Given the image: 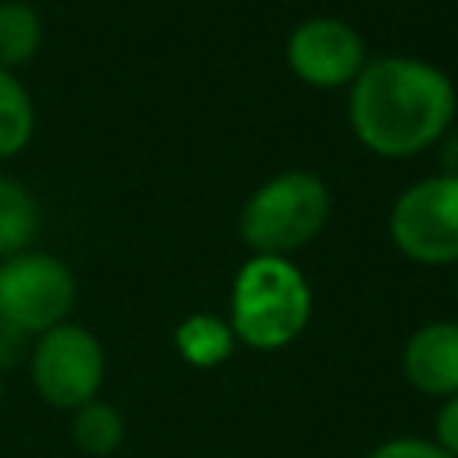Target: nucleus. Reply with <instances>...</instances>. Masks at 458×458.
I'll list each match as a JSON object with an SVG mask.
<instances>
[{"instance_id": "7ed1b4c3", "label": "nucleus", "mask_w": 458, "mask_h": 458, "mask_svg": "<svg viewBox=\"0 0 458 458\" xmlns=\"http://www.w3.org/2000/svg\"><path fill=\"white\" fill-rule=\"evenodd\" d=\"M329 190L311 172H283L258 186L240 211V236L254 254L283 258L308 240L329 218Z\"/></svg>"}, {"instance_id": "9b49d317", "label": "nucleus", "mask_w": 458, "mask_h": 458, "mask_svg": "<svg viewBox=\"0 0 458 458\" xmlns=\"http://www.w3.org/2000/svg\"><path fill=\"white\" fill-rule=\"evenodd\" d=\"M43 43V21L36 7L21 0H4L0 4V68H18L36 57Z\"/></svg>"}, {"instance_id": "dca6fc26", "label": "nucleus", "mask_w": 458, "mask_h": 458, "mask_svg": "<svg viewBox=\"0 0 458 458\" xmlns=\"http://www.w3.org/2000/svg\"><path fill=\"white\" fill-rule=\"evenodd\" d=\"M29 351H32L29 333H21V329L0 322V365H14V361H21Z\"/></svg>"}, {"instance_id": "2eb2a0df", "label": "nucleus", "mask_w": 458, "mask_h": 458, "mask_svg": "<svg viewBox=\"0 0 458 458\" xmlns=\"http://www.w3.org/2000/svg\"><path fill=\"white\" fill-rule=\"evenodd\" d=\"M433 444H437L444 454L458 458V394L440 404L437 422H433Z\"/></svg>"}, {"instance_id": "39448f33", "label": "nucleus", "mask_w": 458, "mask_h": 458, "mask_svg": "<svg viewBox=\"0 0 458 458\" xmlns=\"http://www.w3.org/2000/svg\"><path fill=\"white\" fill-rule=\"evenodd\" d=\"M29 369L32 386L47 404L75 411L93 401L104 383V347L89 329L61 322L32 340Z\"/></svg>"}, {"instance_id": "20e7f679", "label": "nucleus", "mask_w": 458, "mask_h": 458, "mask_svg": "<svg viewBox=\"0 0 458 458\" xmlns=\"http://www.w3.org/2000/svg\"><path fill=\"white\" fill-rule=\"evenodd\" d=\"M75 304V279L54 254L21 250L0 261V322L43 336L61 326Z\"/></svg>"}, {"instance_id": "9d476101", "label": "nucleus", "mask_w": 458, "mask_h": 458, "mask_svg": "<svg viewBox=\"0 0 458 458\" xmlns=\"http://www.w3.org/2000/svg\"><path fill=\"white\" fill-rule=\"evenodd\" d=\"M122 440H125V419L114 404L93 397V401H86L82 408L72 411V444L82 454L107 458L122 447Z\"/></svg>"}, {"instance_id": "0eeeda50", "label": "nucleus", "mask_w": 458, "mask_h": 458, "mask_svg": "<svg viewBox=\"0 0 458 458\" xmlns=\"http://www.w3.org/2000/svg\"><path fill=\"white\" fill-rule=\"evenodd\" d=\"M286 64L308 86H347L365 68V43L340 18H308L286 39Z\"/></svg>"}, {"instance_id": "1a4fd4ad", "label": "nucleus", "mask_w": 458, "mask_h": 458, "mask_svg": "<svg viewBox=\"0 0 458 458\" xmlns=\"http://www.w3.org/2000/svg\"><path fill=\"white\" fill-rule=\"evenodd\" d=\"M236 347V333L229 322L215 318V315H190L186 322H179L175 329V351L182 354V361L197 365V369H215L222 365Z\"/></svg>"}, {"instance_id": "6e6552de", "label": "nucleus", "mask_w": 458, "mask_h": 458, "mask_svg": "<svg viewBox=\"0 0 458 458\" xmlns=\"http://www.w3.org/2000/svg\"><path fill=\"white\" fill-rule=\"evenodd\" d=\"M404 379L429 397L458 394V322H429L415 329L401 354Z\"/></svg>"}, {"instance_id": "f3484780", "label": "nucleus", "mask_w": 458, "mask_h": 458, "mask_svg": "<svg viewBox=\"0 0 458 458\" xmlns=\"http://www.w3.org/2000/svg\"><path fill=\"white\" fill-rule=\"evenodd\" d=\"M0 397H4V383H0Z\"/></svg>"}, {"instance_id": "4468645a", "label": "nucleus", "mask_w": 458, "mask_h": 458, "mask_svg": "<svg viewBox=\"0 0 458 458\" xmlns=\"http://www.w3.org/2000/svg\"><path fill=\"white\" fill-rule=\"evenodd\" d=\"M369 458H451L444 454L433 440H419V437H397V440H386L379 444Z\"/></svg>"}, {"instance_id": "f257e3e1", "label": "nucleus", "mask_w": 458, "mask_h": 458, "mask_svg": "<svg viewBox=\"0 0 458 458\" xmlns=\"http://www.w3.org/2000/svg\"><path fill=\"white\" fill-rule=\"evenodd\" d=\"M351 129L383 157H411L433 147L458 111L451 79L419 57L365 61L351 82Z\"/></svg>"}, {"instance_id": "f8f14e48", "label": "nucleus", "mask_w": 458, "mask_h": 458, "mask_svg": "<svg viewBox=\"0 0 458 458\" xmlns=\"http://www.w3.org/2000/svg\"><path fill=\"white\" fill-rule=\"evenodd\" d=\"M36 200L32 193L14 182V179H0V261L21 254L36 233Z\"/></svg>"}, {"instance_id": "f03ea898", "label": "nucleus", "mask_w": 458, "mask_h": 458, "mask_svg": "<svg viewBox=\"0 0 458 458\" xmlns=\"http://www.w3.org/2000/svg\"><path fill=\"white\" fill-rule=\"evenodd\" d=\"M229 311L236 340L258 351H276L304 333L311 315V290L297 265L286 258L258 254L236 272Z\"/></svg>"}, {"instance_id": "ddd939ff", "label": "nucleus", "mask_w": 458, "mask_h": 458, "mask_svg": "<svg viewBox=\"0 0 458 458\" xmlns=\"http://www.w3.org/2000/svg\"><path fill=\"white\" fill-rule=\"evenodd\" d=\"M32 100L25 86L14 79V72L0 68V161L14 157L29 140H32Z\"/></svg>"}, {"instance_id": "423d86ee", "label": "nucleus", "mask_w": 458, "mask_h": 458, "mask_svg": "<svg viewBox=\"0 0 458 458\" xmlns=\"http://www.w3.org/2000/svg\"><path fill=\"white\" fill-rule=\"evenodd\" d=\"M390 236L419 265L458 261V175H433L408 186L394 200Z\"/></svg>"}]
</instances>
